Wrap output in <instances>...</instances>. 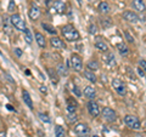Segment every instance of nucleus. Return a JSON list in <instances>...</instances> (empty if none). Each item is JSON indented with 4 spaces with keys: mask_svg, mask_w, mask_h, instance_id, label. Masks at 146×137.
<instances>
[{
    "mask_svg": "<svg viewBox=\"0 0 146 137\" xmlns=\"http://www.w3.org/2000/svg\"><path fill=\"white\" fill-rule=\"evenodd\" d=\"M61 33L63 39L67 40L70 43H74V41H78L80 39V34L79 32L76 29V27L73 24H66L61 28Z\"/></svg>",
    "mask_w": 146,
    "mask_h": 137,
    "instance_id": "f257e3e1",
    "label": "nucleus"
},
{
    "mask_svg": "<svg viewBox=\"0 0 146 137\" xmlns=\"http://www.w3.org/2000/svg\"><path fill=\"white\" fill-rule=\"evenodd\" d=\"M46 5L50 12L56 15H63L66 12V3L63 0H48Z\"/></svg>",
    "mask_w": 146,
    "mask_h": 137,
    "instance_id": "f03ea898",
    "label": "nucleus"
},
{
    "mask_svg": "<svg viewBox=\"0 0 146 137\" xmlns=\"http://www.w3.org/2000/svg\"><path fill=\"white\" fill-rule=\"evenodd\" d=\"M124 123L129 129L135 130V131H139V130H141V127H143L139 118L136 115H131V114H127L124 117Z\"/></svg>",
    "mask_w": 146,
    "mask_h": 137,
    "instance_id": "7ed1b4c3",
    "label": "nucleus"
},
{
    "mask_svg": "<svg viewBox=\"0 0 146 137\" xmlns=\"http://www.w3.org/2000/svg\"><path fill=\"white\" fill-rule=\"evenodd\" d=\"M10 23L15 29L20 30V32H25L26 30V22L23 21V18L20 13H12L10 17Z\"/></svg>",
    "mask_w": 146,
    "mask_h": 137,
    "instance_id": "20e7f679",
    "label": "nucleus"
},
{
    "mask_svg": "<svg viewBox=\"0 0 146 137\" xmlns=\"http://www.w3.org/2000/svg\"><path fill=\"white\" fill-rule=\"evenodd\" d=\"M70 63H71L72 69L74 70V72H77V73L83 72V60H82L80 55H78V53H72L71 55V58H70Z\"/></svg>",
    "mask_w": 146,
    "mask_h": 137,
    "instance_id": "39448f33",
    "label": "nucleus"
},
{
    "mask_svg": "<svg viewBox=\"0 0 146 137\" xmlns=\"http://www.w3.org/2000/svg\"><path fill=\"white\" fill-rule=\"evenodd\" d=\"M111 85H112L113 90H115L119 96H125L127 95V86L121 79H118V78H113L112 81H111Z\"/></svg>",
    "mask_w": 146,
    "mask_h": 137,
    "instance_id": "423d86ee",
    "label": "nucleus"
},
{
    "mask_svg": "<svg viewBox=\"0 0 146 137\" xmlns=\"http://www.w3.org/2000/svg\"><path fill=\"white\" fill-rule=\"evenodd\" d=\"M73 132L78 137H85L90 134V129L85 123H77V124L73 126Z\"/></svg>",
    "mask_w": 146,
    "mask_h": 137,
    "instance_id": "0eeeda50",
    "label": "nucleus"
},
{
    "mask_svg": "<svg viewBox=\"0 0 146 137\" xmlns=\"http://www.w3.org/2000/svg\"><path fill=\"white\" fill-rule=\"evenodd\" d=\"M101 115L107 123H115L117 120V113L115 109L110 107H104L101 111Z\"/></svg>",
    "mask_w": 146,
    "mask_h": 137,
    "instance_id": "6e6552de",
    "label": "nucleus"
},
{
    "mask_svg": "<svg viewBox=\"0 0 146 137\" xmlns=\"http://www.w3.org/2000/svg\"><path fill=\"white\" fill-rule=\"evenodd\" d=\"M86 109H88V113L93 118H98L100 114H101V108H100L98 102H95L94 99L93 101H88V103H86Z\"/></svg>",
    "mask_w": 146,
    "mask_h": 137,
    "instance_id": "1a4fd4ad",
    "label": "nucleus"
},
{
    "mask_svg": "<svg viewBox=\"0 0 146 137\" xmlns=\"http://www.w3.org/2000/svg\"><path fill=\"white\" fill-rule=\"evenodd\" d=\"M122 17L124 18V21L129 22V23H138V22H140L139 15L136 12L131 11V10H125L122 13Z\"/></svg>",
    "mask_w": 146,
    "mask_h": 137,
    "instance_id": "9d476101",
    "label": "nucleus"
},
{
    "mask_svg": "<svg viewBox=\"0 0 146 137\" xmlns=\"http://www.w3.org/2000/svg\"><path fill=\"white\" fill-rule=\"evenodd\" d=\"M95 47H96V50H99V51H101V52L110 51L108 50V44L105 41L101 36H96V39H95Z\"/></svg>",
    "mask_w": 146,
    "mask_h": 137,
    "instance_id": "9b49d317",
    "label": "nucleus"
},
{
    "mask_svg": "<svg viewBox=\"0 0 146 137\" xmlns=\"http://www.w3.org/2000/svg\"><path fill=\"white\" fill-rule=\"evenodd\" d=\"M50 45L54 47V49H65L66 47V45L65 43H63V40L60 38V36H57V35H54L50 38Z\"/></svg>",
    "mask_w": 146,
    "mask_h": 137,
    "instance_id": "f8f14e48",
    "label": "nucleus"
},
{
    "mask_svg": "<svg viewBox=\"0 0 146 137\" xmlns=\"http://www.w3.org/2000/svg\"><path fill=\"white\" fill-rule=\"evenodd\" d=\"M28 16L32 21H36L40 18V16H42V11H40V9L36 5H32L28 10Z\"/></svg>",
    "mask_w": 146,
    "mask_h": 137,
    "instance_id": "ddd939ff",
    "label": "nucleus"
},
{
    "mask_svg": "<svg viewBox=\"0 0 146 137\" xmlns=\"http://www.w3.org/2000/svg\"><path fill=\"white\" fill-rule=\"evenodd\" d=\"M83 95L85 98H88L89 101H93V99L96 97V89L91 85H88L84 88V91H83Z\"/></svg>",
    "mask_w": 146,
    "mask_h": 137,
    "instance_id": "4468645a",
    "label": "nucleus"
},
{
    "mask_svg": "<svg viewBox=\"0 0 146 137\" xmlns=\"http://www.w3.org/2000/svg\"><path fill=\"white\" fill-rule=\"evenodd\" d=\"M102 61L106 63L107 66H110V67H112V66L116 65V57H115V55H113L111 51L104 52V55H102Z\"/></svg>",
    "mask_w": 146,
    "mask_h": 137,
    "instance_id": "2eb2a0df",
    "label": "nucleus"
},
{
    "mask_svg": "<svg viewBox=\"0 0 146 137\" xmlns=\"http://www.w3.org/2000/svg\"><path fill=\"white\" fill-rule=\"evenodd\" d=\"M131 5H133V7L136 11H139L141 13L146 12V4H145L144 0H133V1H131Z\"/></svg>",
    "mask_w": 146,
    "mask_h": 137,
    "instance_id": "dca6fc26",
    "label": "nucleus"
},
{
    "mask_svg": "<svg viewBox=\"0 0 146 137\" xmlns=\"http://www.w3.org/2000/svg\"><path fill=\"white\" fill-rule=\"evenodd\" d=\"M98 11L102 15H108L111 12V5L107 3V1H101L98 5Z\"/></svg>",
    "mask_w": 146,
    "mask_h": 137,
    "instance_id": "f3484780",
    "label": "nucleus"
},
{
    "mask_svg": "<svg viewBox=\"0 0 146 137\" xmlns=\"http://www.w3.org/2000/svg\"><path fill=\"white\" fill-rule=\"evenodd\" d=\"M34 38H35V41H36V44H38L39 47L44 49L45 46H46V39H45V36L40 33V32H35Z\"/></svg>",
    "mask_w": 146,
    "mask_h": 137,
    "instance_id": "a211bd4d",
    "label": "nucleus"
},
{
    "mask_svg": "<svg viewBox=\"0 0 146 137\" xmlns=\"http://www.w3.org/2000/svg\"><path fill=\"white\" fill-rule=\"evenodd\" d=\"M22 99H23L26 106H28L31 109H33V101H32V97H31V95L27 90L22 91Z\"/></svg>",
    "mask_w": 146,
    "mask_h": 137,
    "instance_id": "6ab92c4d",
    "label": "nucleus"
},
{
    "mask_svg": "<svg viewBox=\"0 0 146 137\" xmlns=\"http://www.w3.org/2000/svg\"><path fill=\"white\" fill-rule=\"evenodd\" d=\"M83 76H84L88 81H90V83H93V84H95V83L98 81V76L95 75L94 72H91V70H88V69L83 70Z\"/></svg>",
    "mask_w": 146,
    "mask_h": 137,
    "instance_id": "aec40b11",
    "label": "nucleus"
},
{
    "mask_svg": "<svg viewBox=\"0 0 146 137\" xmlns=\"http://www.w3.org/2000/svg\"><path fill=\"white\" fill-rule=\"evenodd\" d=\"M86 69L88 70H91V72H96L100 69V65H99V62L96 60H91L89 61L88 63H86Z\"/></svg>",
    "mask_w": 146,
    "mask_h": 137,
    "instance_id": "412c9836",
    "label": "nucleus"
},
{
    "mask_svg": "<svg viewBox=\"0 0 146 137\" xmlns=\"http://www.w3.org/2000/svg\"><path fill=\"white\" fill-rule=\"evenodd\" d=\"M77 107H78V104H77L74 99H72V98L67 99V112L68 113H76Z\"/></svg>",
    "mask_w": 146,
    "mask_h": 137,
    "instance_id": "4be33fe9",
    "label": "nucleus"
},
{
    "mask_svg": "<svg viewBox=\"0 0 146 137\" xmlns=\"http://www.w3.org/2000/svg\"><path fill=\"white\" fill-rule=\"evenodd\" d=\"M25 33V41L31 45L32 43H33V40H34V36H33V33H32V30L29 28H26V30L23 32Z\"/></svg>",
    "mask_w": 146,
    "mask_h": 137,
    "instance_id": "5701e85b",
    "label": "nucleus"
},
{
    "mask_svg": "<svg viewBox=\"0 0 146 137\" xmlns=\"http://www.w3.org/2000/svg\"><path fill=\"white\" fill-rule=\"evenodd\" d=\"M56 72H57L58 76H66V75L68 74L67 68L65 67V65H63V63H58L57 67H56Z\"/></svg>",
    "mask_w": 146,
    "mask_h": 137,
    "instance_id": "b1692460",
    "label": "nucleus"
},
{
    "mask_svg": "<svg viewBox=\"0 0 146 137\" xmlns=\"http://www.w3.org/2000/svg\"><path fill=\"white\" fill-rule=\"evenodd\" d=\"M117 47H118V52H119L122 56H127V55L129 53V47H128L124 43L118 44V45H117Z\"/></svg>",
    "mask_w": 146,
    "mask_h": 137,
    "instance_id": "393cba45",
    "label": "nucleus"
},
{
    "mask_svg": "<svg viewBox=\"0 0 146 137\" xmlns=\"http://www.w3.org/2000/svg\"><path fill=\"white\" fill-rule=\"evenodd\" d=\"M55 137H66V131L61 125L55 126Z\"/></svg>",
    "mask_w": 146,
    "mask_h": 137,
    "instance_id": "a878e982",
    "label": "nucleus"
},
{
    "mask_svg": "<svg viewBox=\"0 0 146 137\" xmlns=\"http://www.w3.org/2000/svg\"><path fill=\"white\" fill-rule=\"evenodd\" d=\"M42 27L44 28V30H46L49 34H51V35H56V29H55V27L51 26V24H49V23H42Z\"/></svg>",
    "mask_w": 146,
    "mask_h": 137,
    "instance_id": "bb28decb",
    "label": "nucleus"
},
{
    "mask_svg": "<svg viewBox=\"0 0 146 137\" xmlns=\"http://www.w3.org/2000/svg\"><path fill=\"white\" fill-rule=\"evenodd\" d=\"M48 73H49V75H50V78H51V80H52V84L54 83L56 84L58 81V74H57L56 69H55L54 73H52V68H48Z\"/></svg>",
    "mask_w": 146,
    "mask_h": 137,
    "instance_id": "cd10ccee",
    "label": "nucleus"
},
{
    "mask_svg": "<svg viewBox=\"0 0 146 137\" xmlns=\"http://www.w3.org/2000/svg\"><path fill=\"white\" fill-rule=\"evenodd\" d=\"M38 117H39V119L42 120L43 123H45V124H49V123H51V119H50V117L46 113H39Z\"/></svg>",
    "mask_w": 146,
    "mask_h": 137,
    "instance_id": "c85d7f7f",
    "label": "nucleus"
},
{
    "mask_svg": "<svg viewBox=\"0 0 146 137\" xmlns=\"http://www.w3.org/2000/svg\"><path fill=\"white\" fill-rule=\"evenodd\" d=\"M77 120H78V117L76 115V113H68V115H67V121L70 123V124H76Z\"/></svg>",
    "mask_w": 146,
    "mask_h": 137,
    "instance_id": "c756f323",
    "label": "nucleus"
},
{
    "mask_svg": "<svg viewBox=\"0 0 146 137\" xmlns=\"http://www.w3.org/2000/svg\"><path fill=\"white\" fill-rule=\"evenodd\" d=\"M71 91H72V94L74 95V96H77V97H80L82 95H83V92H82V90L78 88L77 85H74L73 84L72 85V88H71Z\"/></svg>",
    "mask_w": 146,
    "mask_h": 137,
    "instance_id": "7c9ffc66",
    "label": "nucleus"
},
{
    "mask_svg": "<svg viewBox=\"0 0 146 137\" xmlns=\"http://www.w3.org/2000/svg\"><path fill=\"white\" fill-rule=\"evenodd\" d=\"M124 38H125L127 41H128V43H130V44H133V43L135 41V40H134V36L131 35L128 30H124Z\"/></svg>",
    "mask_w": 146,
    "mask_h": 137,
    "instance_id": "2f4dec72",
    "label": "nucleus"
},
{
    "mask_svg": "<svg viewBox=\"0 0 146 137\" xmlns=\"http://www.w3.org/2000/svg\"><path fill=\"white\" fill-rule=\"evenodd\" d=\"M88 32H89V34H96V32H98V27L95 23H90L89 27H88Z\"/></svg>",
    "mask_w": 146,
    "mask_h": 137,
    "instance_id": "473e14b6",
    "label": "nucleus"
},
{
    "mask_svg": "<svg viewBox=\"0 0 146 137\" xmlns=\"http://www.w3.org/2000/svg\"><path fill=\"white\" fill-rule=\"evenodd\" d=\"M139 67L145 72V74H146V60H144V58H141V60L139 61Z\"/></svg>",
    "mask_w": 146,
    "mask_h": 137,
    "instance_id": "72a5a7b5",
    "label": "nucleus"
},
{
    "mask_svg": "<svg viewBox=\"0 0 146 137\" xmlns=\"http://www.w3.org/2000/svg\"><path fill=\"white\" fill-rule=\"evenodd\" d=\"M13 52H15V55L17 57H22V55H23V51H22L20 47H15L13 49Z\"/></svg>",
    "mask_w": 146,
    "mask_h": 137,
    "instance_id": "f704fd0d",
    "label": "nucleus"
},
{
    "mask_svg": "<svg viewBox=\"0 0 146 137\" xmlns=\"http://www.w3.org/2000/svg\"><path fill=\"white\" fill-rule=\"evenodd\" d=\"M101 24H102V27H110V26H112V21L111 20H102Z\"/></svg>",
    "mask_w": 146,
    "mask_h": 137,
    "instance_id": "c9c22d12",
    "label": "nucleus"
},
{
    "mask_svg": "<svg viewBox=\"0 0 146 137\" xmlns=\"http://www.w3.org/2000/svg\"><path fill=\"white\" fill-rule=\"evenodd\" d=\"M39 90H40V92H42V94H48V88L45 85H40Z\"/></svg>",
    "mask_w": 146,
    "mask_h": 137,
    "instance_id": "e433bc0d",
    "label": "nucleus"
},
{
    "mask_svg": "<svg viewBox=\"0 0 146 137\" xmlns=\"http://www.w3.org/2000/svg\"><path fill=\"white\" fill-rule=\"evenodd\" d=\"M138 73H139V75H140V76H145V72H144L143 69H141L140 67L138 68Z\"/></svg>",
    "mask_w": 146,
    "mask_h": 137,
    "instance_id": "4c0bfd02",
    "label": "nucleus"
},
{
    "mask_svg": "<svg viewBox=\"0 0 146 137\" xmlns=\"http://www.w3.org/2000/svg\"><path fill=\"white\" fill-rule=\"evenodd\" d=\"M13 10V0H10V6H9V11Z\"/></svg>",
    "mask_w": 146,
    "mask_h": 137,
    "instance_id": "58836bf2",
    "label": "nucleus"
},
{
    "mask_svg": "<svg viewBox=\"0 0 146 137\" xmlns=\"http://www.w3.org/2000/svg\"><path fill=\"white\" fill-rule=\"evenodd\" d=\"M5 76L7 78V80H9V81H10V83H12V84H13V83H15V81H13V80H12V78H11L10 75H7V74H6Z\"/></svg>",
    "mask_w": 146,
    "mask_h": 137,
    "instance_id": "ea45409f",
    "label": "nucleus"
},
{
    "mask_svg": "<svg viewBox=\"0 0 146 137\" xmlns=\"http://www.w3.org/2000/svg\"><path fill=\"white\" fill-rule=\"evenodd\" d=\"M6 107H7V109H9V111H15V108H13V107L11 106V104H7Z\"/></svg>",
    "mask_w": 146,
    "mask_h": 137,
    "instance_id": "a19ab883",
    "label": "nucleus"
},
{
    "mask_svg": "<svg viewBox=\"0 0 146 137\" xmlns=\"http://www.w3.org/2000/svg\"><path fill=\"white\" fill-rule=\"evenodd\" d=\"M0 137H6V132L5 131H0Z\"/></svg>",
    "mask_w": 146,
    "mask_h": 137,
    "instance_id": "79ce46f5",
    "label": "nucleus"
},
{
    "mask_svg": "<svg viewBox=\"0 0 146 137\" xmlns=\"http://www.w3.org/2000/svg\"><path fill=\"white\" fill-rule=\"evenodd\" d=\"M93 137H100V136H98V135H94V136H93Z\"/></svg>",
    "mask_w": 146,
    "mask_h": 137,
    "instance_id": "37998d69",
    "label": "nucleus"
},
{
    "mask_svg": "<svg viewBox=\"0 0 146 137\" xmlns=\"http://www.w3.org/2000/svg\"><path fill=\"white\" fill-rule=\"evenodd\" d=\"M89 1H94V0H89Z\"/></svg>",
    "mask_w": 146,
    "mask_h": 137,
    "instance_id": "c03bdc74",
    "label": "nucleus"
}]
</instances>
